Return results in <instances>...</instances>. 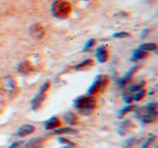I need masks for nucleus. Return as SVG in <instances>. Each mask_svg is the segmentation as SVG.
<instances>
[{"instance_id": "nucleus-18", "label": "nucleus", "mask_w": 158, "mask_h": 148, "mask_svg": "<svg viewBox=\"0 0 158 148\" xmlns=\"http://www.w3.org/2000/svg\"><path fill=\"white\" fill-rule=\"evenodd\" d=\"M157 48V46L156 43H144V44H141L139 47V49L143 51H155Z\"/></svg>"}, {"instance_id": "nucleus-16", "label": "nucleus", "mask_w": 158, "mask_h": 148, "mask_svg": "<svg viewBox=\"0 0 158 148\" xmlns=\"http://www.w3.org/2000/svg\"><path fill=\"white\" fill-rule=\"evenodd\" d=\"M147 56V52L143 51L141 49H135L132 53V60H137V59H141Z\"/></svg>"}, {"instance_id": "nucleus-9", "label": "nucleus", "mask_w": 158, "mask_h": 148, "mask_svg": "<svg viewBox=\"0 0 158 148\" xmlns=\"http://www.w3.org/2000/svg\"><path fill=\"white\" fill-rule=\"evenodd\" d=\"M60 125V120L57 117H52L44 122V128L46 130H56Z\"/></svg>"}, {"instance_id": "nucleus-24", "label": "nucleus", "mask_w": 158, "mask_h": 148, "mask_svg": "<svg viewBox=\"0 0 158 148\" xmlns=\"http://www.w3.org/2000/svg\"><path fill=\"white\" fill-rule=\"evenodd\" d=\"M22 144H24L23 141H16V142L12 143V144L10 145L9 147H7V148H20L22 146Z\"/></svg>"}, {"instance_id": "nucleus-2", "label": "nucleus", "mask_w": 158, "mask_h": 148, "mask_svg": "<svg viewBox=\"0 0 158 148\" xmlns=\"http://www.w3.org/2000/svg\"><path fill=\"white\" fill-rule=\"evenodd\" d=\"M96 103V99L92 95L80 96L74 101V106L80 113L86 115V113L92 112L95 109Z\"/></svg>"}, {"instance_id": "nucleus-15", "label": "nucleus", "mask_w": 158, "mask_h": 148, "mask_svg": "<svg viewBox=\"0 0 158 148\" xmlns=\"http://www.w3.org/2000/svg\"><path fill=\"white\" fill-rule=\"evenodd\" d=\"M136 69H137V67H135V68H132V69H131L130 71H128L125 76H123L122 79H121V81H120V86H123V85H126V84L127 83V81L130 80V79L131 78V76H132V74L135 73V71H136Z\"/></svg>"}, {"instance_id": "nucleus-8", "label": "nucleus", "mask_w": 158, "mask_h": 148, "mask_svg": "<svg viewBox=\"0 0 158 148\" xmlns=\"http://www.w3.org/2000/svg\"><path fill=\"white\" fill-rule=\"evenodd\" d=\"M35 131V126L31 125H23L22 126H20L17 130V135L24 137L26 135L31 134L32 132Z\"/></svg>"}, {"instance_id": "nucleus-5", "label": "nucleus", "mask_w": 158, "mask_h": 148, "mask_svg": "<svg viewBox=\"0 0 158 148\" xmlns=\"http://www.w3.org/2000/svg\"><path fill=\"white\" fill-rule=\"evenodd\" d=\"M49 88V82H46L44 83L42 87L40 88V91L39 93L36 95L32 102H31V108L32 110H37L38 108H40L42 106L43 102L44 101V99H46V96H47V92Z\"/></svg>"}, {"instance_id": "nucleus-13", "label": "nucleus", "mask_w": 158, "mask_h": 148, "mask_svg": "<svg viewBox=\"0 0 158 148\" xmlns=\"http://www.w3.org/2000/svg\"><path fill=\"white\" fill-rule=\"evenodd\" d=\"M63 120L65 121L68 123V125H76L77 121H78L77 116L75 115V113H70V112L64 113V115H63Z\"/></svg>"}, {"instance_id": "nucleus-14", "label": "nucleus", "mask_w": 158, "mask_h": 148, "mask_svg": "<svg viewBox=\"0 0 158 148\" xmlns=\"http://www.w3.org/2000/svg\"><path fill=\"white\" fill-rule=\"evenodd\" d=\"M75 133H77L75 130H72V128H68V127L54 130L52 131V134H75Z\"/></svg>"}, {"instance_id": "nucleus-6", "label": "nucleus", "mask_w": 158, "mask_h": 148, "mask_svg": "<svg viewBox=\"0 0 158 148\" xmlns=\"http://www.w3.org/2000/svg\"><path fill=\"white\" fill-rule=\"evenodd\" d=\"M44 138L36 137L33 138V139H30L24 145V148H44Z\"/></svg>"}, {"instance_id": "nucleus-4", "label": "nucleus", "mask_w": 158, "mask_h": 148, "mask_svg": "<svg viewBox=\"0 0 158 148\" xmlns=\"http://www.w3.org/2000/svg\"><path fill=\"white\" fill-rule=\"evenodd\" d=\"M109 83V77L106 75H99L94 80L93 84L90 86L88 90L89 95H94L98 92H102L106 89L107 85Z\"/></svg>"}, {"instance_id": "nucleus-10", "label": "nucleus", "mask_w": 158, "mask_h": 148, "mask_svg": "<svg viewBox=\"0 0 158 148\" xmlns=\"http://www.w3.org/2000/svg\"><path fill=\"white\" fill-rule=\"evenodd\" d=\"M30 32H31V35L34 38H37V39L42 38L44 33V28L41 24H35V25H33V26H31Z\"/></svg>"}, {"instance_id": "nucleus-19", "label": "nucleus", "mask_w": 158, "mask_h": 148, "mask_svg": "<svg viewBox=\"0 0 158 148\" xmlns=\"http://www.w3.org/2000/svg\"><path fill=\"white\" fill-rule=\"evenodd\" d=\"M135 107L133 106V105H128V106H126L125 108H123L122 110L120 111V113H120V115H118V118H122L123 116L127 115V113L131 112L132 110H135Z\"/></svg>"}, {"instance_id": "nucleus-3", "label": "nucleus", "mask_w": 158, "mask_h": 148, "mask_svg": "<svg viewBox=\"0 0 158 148\" xmlns=\"http://www.w3.org/2000/svg\"><path fill=\"white\" fill-rule=\"evenodd\" d=\"M52 12L54 17L65 19L71 13V5L65 0H56L52 6Z\"/></svg>"}, {"instance_id": "nucleus-22", "label": "nucleus", "mask_w": 158, "mask_h": 148, "mask_svg": "<svg viewBox=\"0 0 158 148\" xmlns=\"http://www.w3.org/2000/svg\"><path fill=\"white\" fill-rule=\"evenodd\" d=\"M59 142H61V143H64L68 148H72V147H74V143H72L71 141H69V140H67V139H65V138H59Z\"/></svg>"}, {"instance_id": "nucleus-7", "label": "nucleus", "mask_w": 158, "mask_h": 148, "mask_svg": "<svg viewBox=\"0 0 158 148\" xmlns=\"http://www.w3.org/2000/svg\"><path fill=\"white\" fill-rule=\"evenodd\" d=\"M109 56V53H108V49L106 47H99L96 49V57L98 59L99 62H105Z\"/></svg>"}, {"instance_id": "nucleus-20", "label": "nucleus", "mask_w": 158, "mask_h": 148, "mask_svg": "<svg viewBox=\"0 0 158 148\" xmlns=\"http://www.w3.org/2000/svg\"><path fill=\"white\" fill-rule=\"evenodd\" d=\"M93 65V60L92 59H87V60H84L81 63L77 64L75 66V69H84V68H87V67H90Z\"/></svg>"}, {"instance_id": "nucleus-26", "label": "nucleus", "mask_w": 158, "mask_h": 148, "mask_svg": "<svg viewBox=\"0 0 158 148\" xmlns=\"http://www.w3.org/2000/svg\"><path fill=\"white\" fill-rule=\"evenodd\" d=\"M94 43H95V39H90V41H88V43H86V47H85V49L87 48H90L92 46H94Z\"/></svg>"}, {"instance_id": "nucleus-11", "label": "nucleus", "mask_w": 158, "mask_h": 148, "mask_svg": "<svg viewBox=\"0 0 158 148\" xmlns=\"http://www.w3.org/2000/svg\"><path fill=\"white\" fill-rule=\"evenodd\" d=\"M132 127H133V125H132V122L130 120L123 121L121 123L120 127H118V133H120L121 135H126L127 133L130 131Z\"/></svg>"}, {"instance_id": "nucleus-23", "label": "nucleus", "mask_w": 158, "mask_h": 148, "mask_svg": "<svg viewBox=\"0 0 158 148\" xmlns=\"http://www.w3.org/2000/svg\"><path fill=\"white\" fill-rule=\"evenodd\" d=\"M135 138H130V139H127L125 143L123 148H132V145H133V143H135Z\"/></svg>"}, {"instance_id": "nucleus-1", "label": "nucleus", "mask_w": 158, "mask_h": 148, "mask_svg": "<svg viewBox=\"0 0 158 148\" xmlns=\"http://www.w3.org/2000/svg\"><path fill=\"white\" fill-rule=\"evenodd\" d=\"M135 117L144 123L155 121L157 118V104H148L145 107L137 109L135 111Z\"/></svg>"}, {"instance_id": "nucleus-12", "label": "nucleus", "mask_w": 158, "mask_h": 148, "mask_svg": "<svg viewBox=\"0 0 158 148\" xmlns=\"http://www.w3.org/2000/svg\"><path fill=\"white\" fill-rule=\"evenodd\" d=\"M32 70H33V65H32V63L28 60L23 61L22 63H20L18 66V71L23 74L30 73Z\"/></svg>"}, {"instance_id": "nucleus-17", "label": "nucleus", "mask_w": 158, "mask_h": 148, "mask_svg": "<svg viewBox=\"0 0 158 148\" xmlns=\"http://www.w3.org/2000/svg\"><path fill=\"white\" fill-rule=\"evenodd\" d=\"M145 95V90L143 88H140L139 90H137L136 92H135L132 94V101H135V102H138L140 101L141 99L144 97Z\"/></svg>"}, {"instance_id": "nucleus-25", "label": "nucleus", "mask_w": 158, "mask_h": 148, "mask_svg": "<svg viewBox=\"0 0 158 148\" xmlns=\"http://www.w3.org/2000/svg\"><path fill=\"white\" fill-rule=\"evenodd\" d=\"M114 37L115 38H127V37H130V35L127 33H120V34H115Z\"/></svg>"}, {"instance_id": "nucleus-21", "label": "nucleus", "mask_w": 158, "mask_h": 148, "mask_svg": "<svg viewBox=\"0 0 158 148\" xmlns=\"http://www.w3.org/2000/svg\"><path fill=\"white\" fill-rule=\"evenodd\" d=\"M154 139H155V135H151V136H149V137H148L147 139H146V141H145L144 143H143L142 146H141L140 148H147L148 146H149V145L151 144V142H152L153 140H154Z\"/></svg>"}]
</instances>
